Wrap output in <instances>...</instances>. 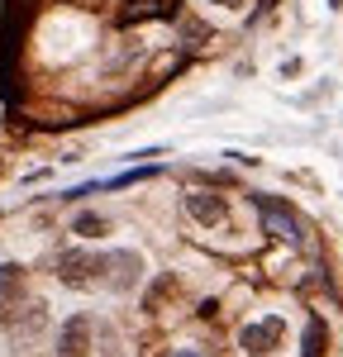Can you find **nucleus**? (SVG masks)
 <instances>
[{
  "label": "nucleus",
  "instance_id": "1",
  "mask_svg": "<svg viewBox=\"0 0 343 357\" xmlns=\"http://www.w3.org/2000/svg\"><path fill=\"white\" fill-rule=\"evenodd\" d=\"M53 272L62 286L72 291H105L110 281V252H86V248H67L53 257Z\"/></svg>",
  "mask_w": 343,
  "mask_h": 357
},
{
  "label": "nucleus",
  "instance_id": "2",
  "mask_svg": "<svg viewBox=\"0 0 343 357\" xmlns=\"http://www.w3.org/2000/svg\"><path fill=\"white\" fill-rule=\"evenodd\" d=\"M257 215H262V224H267V234H277L282 243H305V224H300V215L286 205V200H277V195H257Z\"/></svg>",
  "mask_w": 343,
  "mask_h": 357
},
{
  "label": "nucleus",
  "instance_id": "3",
  "mask_svg": "<svg viewBox=\"0 0 343 357\" xmlns=\"http://www.w3.org/2000/svg\"><path fill=\"white\" fill-rule=\"evenodd\" d=\"M282 314H267V319H253V324H243V333H238V348L243 353H253V357H267V353H277V343H282Z\"/></svg>",
  "mask_w": 343,
  "mask_h": 357
},
{
  "label": "nucleus",
  "instance_id": "4",
  "mask_svg": "<svg viewBox=\"0 0 343 357\" xmlns=\"http://www.w3.org/2000/svg\"><path fill=\"white\" fill-rule=\"evenodd\" d=\"M186 215L196 224H205V229H220V224L229 220V200L215 191H191L186 195Z\"/></svg>",
  "mask_w": 343,
  "mask_h": 357
},
{
  "label": "nucleus",
  "instance_id": "5",
  "mask_svg": "<svg viewBox=\"0 0 343 357\" xmlns=\"http://www.w3.org/2000/svg\"><path fill=\"white\" fill-rule=\"evenodd\" d=\"M91 353V319L72 314L62 324V338H57V357H86Z\"/></svg>",
  "mask_w": 343,
  "mask_h": 357
},
{
  "label": "nucleus",
  "instance_id": "6",
  "mask_svg": "<svg viewBox=\"0 0 343 357\" xmlns=\"http://www.w3.org/2000/svg\"><path fill=\"white\" fill-rule=\"evenodd\" d=\"M24 301V272L20 267H0V319H10V305Z\"/></svg>",
  "mask_w": 343,
  "mask_h": 357
},
{
  "label": "nucleus",
  "instance_id": "7",
  "mask_svg": "<svg viewBox=\"0 0 343 357\" xmlns=\"http://www.w3.org/2000/svg\"><path fill=\"white\" fill-rule=\"evenodd\" d=\"M305 357H324V319L305 324Z\"/></svg>",
  "mask_w": 343,
  "mask_h": 357
},
{
  "label": "nucleus",
  "instance_id": "8",
  "mask_svg": "<svg viewBox=\"0 0 343 357\" xmlns=\"http://www.w3.org/2000/svg\"><path fill=\"white\" fill-rule=\"evenodd\" d=\"M72 229H77L82 238H100V234H105V220H100V215H77Z\"/></svg>",
  "mask_w": 343,
  "mask_h": 357
},
{
  "label": "nucleus",
  "instance_id": "9",
  "mask_svg": "<svg viewBox=\"0 0 343 357\" xmlns=\"http://www.w3.org/2000/svg\"><path fill=\"white\" fill-rule=\"evenodd\" d=\"M215 5H224V10H238V5H243V0H215Z\"/></svg>",
  "mask_w": 343,
  "mask_h": 357
},
{
  "label": "nucleus",
  "instance_id": "10",
  "mask_svg": "<svg viewBox=\"0 0 343 357\" xmlns=\"http://www.w3.org/2000/svg\"><path fill=\"white\" fill-rule=\"evenodd\" d=\"M329 5H334V10H339V5H343V0H329Z\"/></svg>",
  "mask_w": 343,
  "mask_h": 357
},
{
  "label": "nucleus",
  "instance_id": "11",
  "mask_svg": "<svg viewBox=\"0 0 343 357\" xmlns=\"http://www.w3.org/2000/svg\"><path fill=\"white\" fill-rule=\"evenodd\" d=\"M181 357H196V353H181Z\"/></svg>",
  "mask_w": 343,
  "mask_h": 357
}]
</instances>
